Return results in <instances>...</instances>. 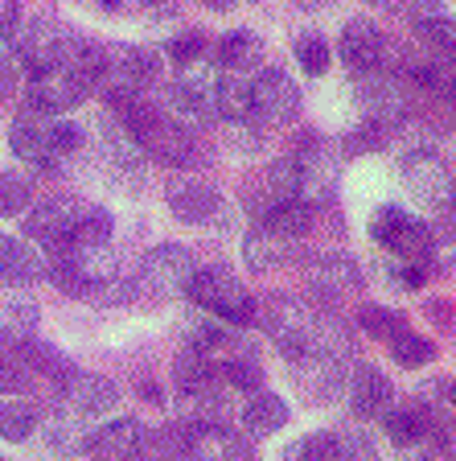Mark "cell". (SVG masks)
I'll use <instances>...</instances> for the list:
<instances>
[{
    "instance_id": "d590c367",
    "label": "cell",
    "mask_w": 456,
    "mask_h": 461,
    "mask_svg": "<svg viewBox=\"0 0 456 461\" xmlns=\"http://www.w3.org/2000/svg\"><path fill=\"white\" fill-rule=\"evenodd\" d=\"M387 346H390V358L399 366H407V371H419V366H428L432 358H436V346L424 334H416V330H399Z\"/></svg>"
},
{
    "instance_id": "db71d44e",
    "label": "cell",
    "mask_w": 456,
    "mask_h": 461,
    "mask_svg": "<svg viewBox=\"0 0 456 461\" xmlns=\"http://www.w3.org/2000/svg\"><path fill=\"white\" fill-rule=\"evenodd\" d=\"M292 5H296V9H304V13H313V9H321L325 0H292Z\"/></svg>"
},
{
    "instance_id": "681fc988",
    "label": "cell",
    "mask_w": 456,
    "mask_h": 461,
    "mask_svg": "<svg viewBox=\"0 0 456 461\" xmlns=\"http://www.w3.org/2000/svg\"><path fill=\"white\" fill-rule=\"evenodd\" d=\"M390 5H395V0H390ZM440 5H444V0H399V9L407 13V17H416V25L419 21H432V17H444Z\"/></svg>"
},
{
    "instance_id": "3957f363",
    "label": "cell",
    "mask_w": 456,
    "mask_h": 461,
    "mask_svg": "<svg viewBox=\"0 0 456 461\" xmlns=\"http://www.w3.org/2000/svg\"><path fill=\"white\" fill-rule=\"evenodd\" d=\"M91 91H95V83H91L83 70L54 62V67H46V70H33V78H29V86H25V112L67 115V112H75L78 104H86Z\"/></svg>"
},
{
    "instance_id": "9c48e42d",
    "label": "cell",
    "mask_w": 456,
    "mask_h": 461,
    "mask_svg": "<svg viewBox=\"0 0 456 461\" xmlns=\"http://www.w3.org/2000/svg\"><path fill=\"white\" fill-rule=\"evenodd\" d=\"M120 403V387L115 379L95 371H75L70 379L58 384V412H70L78 420H95V416H107Z\"/></svg>"
},
{
    "instance_id": "5b68a950",
    "label": "cell",
    "mask_w": 456,
    "mask_h": 461,
    "mask_svg": "<svg viewBox=\"0 0 456 461\" xmlns=\"http://www.w3.org/2000/svg\"><path fill=\"white\" fill-rule=\"evenodd\" d=\"M387 437L403 461H444V424L432 420L419 403L407 408H390L387 416Z\"/></svg>"
},
{
    "instance_id": "e575fe53",
    "label": "cell",
    "mask_w": 456,
    "mask_h": 461,
    "mask_svg": "<svg viewBox=\"0 0 456 461\" xmlns=\"http://www.w3.org/2000/svg\"><path fill=\"white\" fill-rule=\"evenodd\" d=\"M38 429V412L25 400H0V441H29Z\"/></svg>"
},
{
    "instance_id": "d6986e66",
    "label": "cell",
    "mask_w": 456,
    "mask_h": 461,
    "mask_svg": "<svg viewBox=\"0 0 456 461\" xmlns=\"http://www.w3.org/2000/svg\"><path fill=\"white\" fill-rule=\"evenodd\" d=\"M308 285H313L317 297H350L362 288V268L353 256H342V251H333V256H317L313 268H308Z\"/></svg>"
},
{
    "instance_id": "277c9868",
    "label": "cell",
    "mask_w": 456,
    "mask_h": 461,
    "mask_svg": "<svg viewBox=\"0 0 456 461\" xmlns=\"http://www.w3.org/2000/svg\"><path fill=\"white\" fill-rule=\"evenodd\" d=\"M371 235L374 243H382L387 251H395L407 264H428L436 251V230L424 219L407 214L403 206H379L371 214Z\"/></svg>"
},
{
    "instance_id": "ba28073f",
    "label": "cell",
    "mask_w": 456,
    "mask_h": 461,
    "mask_svg": "<svg viewBox=\"0 0 456 461\" xmlns=\"http://www.w3.org/2000/svg\"><path fill=\"white\" fill-rule=\"evenodd\" d=\"M193 272H198V259H193L190 248L161 243V248H152L140 259V288L152 293V297H177V293L190 288Z\"/></svg>"
},
{
    "instance_id": "60d3db41",
    "label": "cell",
    "mask_w": 456,
    "mask_h": 461,
    "mask_svg": "<svg viewBox=\"0 0 456 461\" xmlns=\"http://www.w3.org/2000/svg\"><path fill=\"white\" fill-rule=\"evenodd\" d=\"M419 38H424L432 50H436V54H440V62H448V67H456V21H448V17L419 21Z\"/></svg>"
},
{
    "instance_id": "44dd1931",
    "label": "cell",
    "mask_w": 456,
    "mask_h": 461,
    "mask_svg": "<svg viewBox=\"0 0 456 461\" xmlns=\"http://www.w3.org/2000/svg\"><path fill=\"white\" fill-rule=\"evenodd\" d=\"M144 437H148L144 424L124 416V420H112V424H103V429H95L91 453L103 461H136L144 453Z\"/></svg>"
},
{
    "instance_id": "f907efd6",
    "label": "cell",
    "mask_w": 456,
    "mask_h": 461,
    "mask_svg": "<svg viewBox=\"0 0 456 461\" xmlns=\"http://www.w3.org/2000/svg\"><path fill=\"white\" fill-rule=\"evenodd\" d=\"M21 25V0H0V41H9Z\"/></svg>"
},
{
    "instance_id": "1f68e13d",
    "label": "cell",
    "mask_w": 456,
    "mask_h": 461,
    "mask_svg": "<svg viewBox=\"0 0 456 461\" xmlns=\"http://www.w3.org/2000/svg\"><path fill=\"white\" fill-rule=\"evenodd\" d=\"M219 379H222V387H235V392H247V395H255L259 387H264V371H259V363H255V355L251 350H238V355H230V358H222L219 363Z\"/></svg>"
},
{
    "instance_id": "ab89813d",
    "label": "cell",
    "mask_w": 456,
    "mask_h": 461,
    "mask_svg": "<svg viewBox=\"0 0 456 461\" xmlns=\"http://www.w3.org/2000/svg\"><path fill=\"white\" fill-rule=\"evenodd\" d=\"M33 202V182L21 177V173L0 169V219H13Z\"/></svg>"
},
{
    "instance_id": "f546056e",
    "label": "cell",
    "mask_w": 456,
    "mask_h": 461,
    "mask_svg": "<svg viewBox=\"0 0 456 461\" xmlns=\"http://www.w3.org/2000/svg\"><path fill=\"white\" fill-rule=\"evenodd\" d=\"M91 437H95V432L86 429L78 416H70V412H58L54 420H49V429H46L49 449H54V453H70V457L91 453Z\"/></svg>"
},
{
    "instance_id": "94428289",
    "label": "cell",
    "mask_w": 456,
    "mask_h": 461,
    "mask_svg": "<svg viewBox=\"0 0 456 461\" xmlns=\"http://www.w3.org/2000/svg\"><path fill=\"white\" fill-rule=\"evenodd\" d=\"M0 461H4V457H0Z\"/></svg>"
},
{
    "instance_id": "7a4b0ae2",
    "label": "cell",
    "mask_w": 456,
    "mask_h": 461,
    "mask_svg": "<svg viewBox=\"0 0 456 461\" xmlns=\"http://www.w3.org/2000/svg\"><path fill=\"white\" fill-rule=\"evenodd\" d=\"M152 78H156V54H152V50H144V46H103L95 86L112 99V104H124V99L140 95Z\"/></svg>"
},
{
    "instance_id": "ee69618b",
    "label": "cell",
    "mask_w": 456,
    "mask_h": 461,
    "mask_svg": "<svg viewBox=\"0 0 456 461\" xmlns=\"http://www.w3.org/2000/svg\"><path fill=\"white\" fill-rule=\"evenodd\" d=\"M337 461H379V449L362 429L337 432Z\"/></svg>"
},
{
    "instance_id": "7c38bea8",
    "label": "cell",
    "mask_w": 456,
    "mask_h": 461,
    "mask_svg": "<svg viewBox=\"0 0 456 461\" xmlns=\"http://www.w3.org/2000/svg\"><path fill=\"white\" fill-rule=\"evenodd\" d=\"M296 169H300V198L308 206H321L325 198L333 194L337 185V157H333L329 140L321 136H304V144L296 149Z\"/></svg>"
},
{
    "instance_id": "7bdbcfd3",
    "label": "cell",
    "mask_w": 456,
    "mask_h": 461,
    "mask_svg": "<svg viewBox=\"0 0 456 461\" xmlns=\"http://www.w3.org/2000/svg\"><path fill=\"white\" fill-rule=\"evenodd\" d=\"M296 62L304 67V75H325L329 70V41L317 38V33H304L296 38Z\"/></svg>"
},
{
    "instance_id": "f6af8a7d",
    "label": "cell",
    "mask_w": 456,
    "mask_h": 461,
    "mask_svg": "<svg viewBox=\"0 0 456 461\" xmlns=\"http://www.w3.org/2000/svg\"><path fill=\"white\" fill-rule=\"evenodd\" d=\"M128 297H132V285H124L120 276H112V280H103V285L91 288L83 301H91V305H124Z\"/></svg>"
},
{
    "instance_id": "d4e9b609",
    "label": "cell",
    "mask_w": 456,
    "mask_h": 461,
    "mask_svg": "<svg viewBox=\"0 0 456 461\" xmlns=\"http://www.w3.org/2000/svg\"><path fill=\"white\" fill-rule=\"evenodd\" d=\"M214 112H219L227 124L251 120V75L219 70V83H214Z\"/></svg>"
},
{
    "instance_id": "7402d4cb",
    "label": "cell",
    "mask_w": 456,
    "mask_h": 461,
    "mask_svg": "<svg viewBox=\"0 0 456 461\" xmlns=\"http://www.w3.org/2000/svg\"><path fill=\"white\" fill-rule=\"evenodd\" d=\"M46 276V256L33 243H21L0 230V280L9 285H33Z\"/></svg>"
},
{
    "instance_id": "5bb4252c",
    "label": "cell",
    "mask_w": 456,
    "mask_h": 461,
    "mask_svg": "<svg viewBox=\"0 0 456 461\" xmlns=\"http://www.w3.org/2000/svg\"><path fill=\"white\" fill-rule=\"evenodd\" d=\"M67 33L70 29H62L49 17L25 21V25H17V33H13V54H17L29 70H46V67H54V62H62Z\"/></svg>"
},
{
    "instance_id": "6da1fadb",
    "label": "cell",
    "mask_w": 456,
    "mask_h": 461,
    "mask_svg": "<svg viewBox=\"0 0 456 461\" xmlns=\"http://www.w3.org/2000/svg\"><path fill=\"white\" fill-rule=\"evenodd\" d=\"M185 297H190L198 309L214 313L219 321H227V326H251L259 313L255 297H251L247 288L238 285L227 268H198L190 280V288H185Z\"/></svg>"
},
{
    "instance_id": "ffe728a7",
    "label": "cell",
    "mask_w": 456,
    "mask_h": 461,
    "mask_svg": "<svg viewBox=\"0 0 456 461\" xmlns=\"http://www.w3.org/2000/svg\"><path fill=\"white\" fill-rule=\"evenodd\" d=\"M190 461H255L251 437L235 432L230 424H210V429H193Z\"/></svg>"
},
{
    "instance_id": "603a6c76",
    "label": "cell",
    "mask_w": 456,
    "mask_h": 461,
    "mask_svg": "<svg viewBox=\"0 0 456 461\" xmlns=\"http://www.w3.org/2000/svg\"><path fill=\"white\" fill-rule=\"evenodd\" d=\"M222 70H235V75H255L259 62H264V38L255 29H230L227 38L214 50Z\"/></svg>"
},
{
    "instance_id": "680465c9",
    "label": "cell",
    "mask_w": 456,
    "mask_h": 461,
    "mask_svg": "<svg viewBox=\"0 0 456 461\" xmlns=\"http://www.w3.org/2000/svg\"><path fill=\"white\" fill-rule=\"evenodd\" d=\"M136 461H148V457H136Z\"/></svg>"
},
{
    "instance_id": "8d00e7d4",
    "label": "cell",
    "mask_w": 456,
    "mask_h": 461,
    "mask_svg": "<svg viewBox=\"0 0 456 461\" xmlns=\"http://www.w3.org/2000/svg\"><path fill=\"white\" fill-rule=\"evenodd\" d=\"M358 326H362V334H366V338L390 342L399 330H407V317H403L399 309H387V305H362Z\"/></svg>"
},
{
    "instance_id": "b9f144b4",
    "label": "cell",
    "mask_w": 456,
    "mask_h": 461,
    "mask_svg": "<svg viewBox=\"0 0 456 461\" xmlns=\"http://www.w3.org/2000/svg\"><path fill=\"white\" fill-rule=\"evenodd\" d=\"M165 58H169L177 70H185V67H193V62H201L206 58V38L201 33H177V38H169L165 41Z\"/></svg>"
},
{
    "instance_id": "30bf717a",
    "label": "cell",
    "mask_w": 456,
    "mask_h": 461,
    "mask_svg": "<svg viewBox=\"0 0 456 461\" xmlns=\"http://www.w3.org/2000/svg\"><path fill=\"white\" fill-rule=\"evenodd\" d=\"M83 206L86 202L78 198H49L41 206H33V214L25 219V235L29 243H38L41 251H62L75 243V227L83 219Z\"/></svg>"
},
{
    "instance_id": "2e32d148",
    "label": "cell",
    "mask_w": 456,
    "mask_h": 461,
    "mask_svg": "<svg viewBox=\"0 0 456 461\" xmlns=\"http://www.w3.org/2000/svg\"><path fill=\"white\" fill-rule=\"evenodd\" d=\"M165 202H169V211L177 214L181 222H210L222 206V194L214 182L198 177V173H185V177H173L169 182Z\"/></svg>"
},
{
    "instance_id": "d6a6232c",
    "label": "cell",
    "mask_w": 456,
    "mask_h": 461,
    "mask_svg": "<svg viewBox=\"0 0 456 461\" xmlns=\"http://www.w3.org/2000/svg\"><path fill=\"white\" fill-rule=\"evenodd\" d=\"M29 384H33V366H29L21 342H4L0 346V392L17 395V392H25Z\"/></svg>"
},
{
    "instance_id": "c3c4849f",
    "label": "cell",
    "mask_w": 456,
    "mask_h": 461,
    "mask_svg": "<svg viewBox=\"0 0 456 461\" xmlns=\"http://www.w3.org/2000/svg\"><path fill=\"white\" fill-rule=\"evenodd\" d=\"M17 75H21V58L13 54H0V104L4 99H13V91H17Z\"/></svg>"
},
{
    "instance_id": "74e56055",
    "label": "cell",
    "mask_w": 456,
    "mask_h": 461,
    "mask_svg": "<svg viewBox=\"0 0 456 461\" xmlns=\"http://www.w3.org/2000/svg\"><path fill=\"white\" fill-rule=\"evenodd\" d=\"M284 461H337V432H304L284 449Z\"/></svg>"
},
{
    "instance_id": "f35d334b",
    "label": "cell",
    "mask_w": 456,
    "mask_h": 461,
    "mask_svg": "<svg viewBox=\"0 0 456 461\" xmlns=\"http://www.w3.org/2000/svg\"><path fill=\"white\" fill-rule=\"evenodd\" d=\"M395 136H399V124H387V120H366V124H358L350 132L345 149H350V153H379V149H387Z\"/></svg>"
},
{
    "instance_id": "11a10c76",
    "label": "cell",
    "mask_w": 456,
    "mask_h": 461,
    "mask_svg": "<svg viewBox=\"0 0 456 461\" xmlns=\"http://www.w3.org/2000/svg\"><path fill=\"white\" fill-rule=\"evenodd\" d=\"M448 214L456 219V182H452V202H448Z\"/></svg>"
},
{
    "instance_id": "f5cc1de1",
    "label": "cell",
    "mask_w": 456,
    "mask_h": 461,
    "mask_svg": "<svg viewBox=\"0 0 456 461\" xmlns=\"http://www.w3.org/2000/svg\"><path fill=\"white\" fill-rule=\"evenodd\" d=\"M201 5H206L210 13H227L230 5H238V0H201Z\"/></svg>"
},
{
    "instance_id": "52a82bcc",
    "label": "cell",
    "mask_w": 456,
    "mask_h": 461,
    "mask_svg": "<svg viewBox=\"0 0 456 461\" xmlns=\"http://www.w3.org/2000/svg\"><path fill=\"white\" fill-rule=\"evenodd\" d=\"M264 326H267V338L284 350V358H296V355H304L308 346H313V338H317V313L304 301H296V297H272L267 301V309H264Z\"/></svg>"
},
{
    "instance_id": "836d02e7",
    "label": "cell",
    "mask_w": 456,
    "mask_h": 461,
    "mask_svg": "<svg viewBox=\"0 0 456 461\" xmlns=\"http://www.w3.org/2000/svg\"><path fill=\"white\" fill-rule=\"evenodd\" d=\"M112 235H115V219L107 206H83V219L75 227V243L83 248H112Z\"/></svg>"
},
{
    "instance_id": "4fadbf2b",
    "label": "cell",
    "mask_w": 456,
    "mask_h": 461,
    "mask_svg": "<svg viewBox=\"0 0 456 461\" xmlns=\"http://www.w3.org/2000/svg\"><path fill=\"white\" fill-rule=\"evenodd\" d=\"M288 363H292V379L304 387L308 400H333L345 384V358L329 355L321 346H308L304 355L288 358Z\"/></svg>"
},
{
    "instance_id": "4dcf8cb0",
    "label": "cell",
    "mask_w": 456,
    "mask_h": 461,
    "mask_svg": "<svg viewBox=\"0 0 456 461\" xmlns=\"http://www.w3.org/2000/svg\"><path fill=\"white\" fill-rule=\"evenodd\" d=\"M41 321V309L33 297H4L0 301V334L21 342V338H33Z\"/></svg>"
},
{
    "instance_id": "484cf974",
    "label": "cell",
    "mask_w": 456,
    "mask_h": 461,
    "mask_svg": "<svg viewBox=\"0 0 456 461\" xmlns=\"http://www.w3.org/2000/svg\"><path fill=\"white\" fill-rule=\"evenodd\" d=\"M284 424H288V403L280 400L276 392L259 387L247 400V408H243V429H247L251 437H272V432H280Z\"/></svg>"
},
{
    "instance_id": "f1b7e54d",
    "label": "cell",
    "mask_w": 456,
    "mask_h": 461,
    "mask_svg": "<svg viewBox=\"0 0 456 461\" xmlns=\"http://www.w3.org/2000/svg\"><path fill=\"white\" fill-rule=\"evenodd\" d=\"M313 211L317 206H308L304 198H288V202H280V206H272V211L264 214V227H272L276 235H284V240H292V243H300L308 230H313Z\"/></svg>"
},
{
    "instance_id": "ac0fdd59",
    "label": "cell",
    "mask_w": 456,
    "mask_h": 461,
    "mask_svg": "<svg viewBox=\"0 0 456 461\" xmlns=\"http://www.w3.org/2000/svg\"><path fill=\"white\" fill-rule=\"evenodd\" d=\"M350 408L362 420H379V416H387L395 408V387H390V379L379 366L358 363L350 371Z\"/></svg>"
},
{
    "instance_id": "9f6ffc18",
    "label": "cell",
    "mask_w": 456,
    "mask_h": 461,
    "mask_svg": "<svg viewBox=\"0 0 456 461\" xmlns=\"http://www.w3.org/2000/svg\"><path fill=\"white\" fill-rule=\"evenodd\" d=\"M371 5H390V0H371Z\"/></svg>"
},
{
    "instance_id": "4316f807",
    "label": "cell",
    "mask_w": 456,
    "mask_h": 461,
    "mask_svg": "<svg viewBox=\"0 0 456 461\" xmlns=\"http://www.w3.org/2000/svg\"><path fill=\"white\" fill-rule=\"evenodd\" d=\"M190 445H193V429L185 420L165 424V429H152L144 437V453L148 461H190Z\"/></svg>"
},
{
    "instance_id": "8992f818",
    "label": "cell",
    "mask_w": 456,
    "mask_h": 461,
    "mask_svg": "<svg viewBox=\"0 0 456 461\" xmlns=\"http://www.w3.org/2000/svg\"><path fill=\"white\" fill-rule=\"evenodd\" d=\"M300 112V91L276 67H264L251 75V120L259 128H284Z\"/></svg>"
},
{
    "instance_id": "bcb514c9",
    "label": "cell",
    "mask_w": 456,
    "mask_h": 461,
    "mask_svg": "<svg viewBox=\"0 0 456 461\" xmlns=\"http://www.w3.org/2000/svg\"><path fill=\"white\" fill-rule=\"evenodd\" d=\"M230 144L235 149H243V153H255L259 144H264V128L255 124V120H238V124H230Z\"/></svg>"
},
{
    "instance_id": "83f0119b",
    "label": "cell",
    "mask_w": 456,
    "mask_h": 461,
    "mask_svg": "<svg viewBox=\"0 0 456 461\" xmlns=\"http://www.w3.org/2000/svg\"><path fill=\"white\" fill-rule=\"evenodd\" d=\"M173 384H177V395L190 392H206V387H219V363L198 350H181V358L173 363Z\"/></svg>"
},
{
    "instance_id": "cb8c5ba5",
    "label": "cell",
    "mask_w": 456,
    "mask_h": 461,
    "mask_svg": "<svg viewBox=\"0 0 456 461\" xmlns=\"http://www.w3.org/2000/svg\"><path fill=\"white\" fill-rule=\"evenodd\" d=\"M292 251H296V243L284 240V235H276V230L264 227V222H255V227L247 230V240H243V259H247L251 272L280 268V264H284Z\"/></svg>"
},
{
    "instance_id": "816d5d0a",
    "label": "cell",
    "mask_w": 456,
    "mask_h": 461,
    "mask_svg": "<svg viewBox=\"0 0 456 461\" xmlns=\"http://www.w3.org/2000/svg\"><path fill=\"white\" fill-rule=\"evenodd\" d=\"M444 461H456V420L444 424Z\"/></svg>"
},
{
    "instance_id": "6f0895ef",
    "label": "cell",
    "mask_w": 456,
    "mask_h": 461,
    "mask_svg": "<svg viewBox=\"0 0 456 461\" xmlns=\"http://www.w3.org/2000/svg\"><path fill=\"white\" fill-rule=\"evenodd\" d=\"M452 400H456V384H452Z\"/></svg>"
},
{
    "instance_id": "91938a15",
    "label": "cell",
    "mask_w": 456,
    "mask_h": 461,
    "mask_svg": "<svg viewBox=\"0 0 456 461\" xmlns=\"http://www.w3.org/2000/svg\"><path fill=\"white\" fill-rule=\"evenodd\" d=\"M95 461H103V457H95Z\"/></svg>"
},
{
    "instance_id": "8fae6325",
    "label": "cell",
    "mask_w": 456,
    "mask_h": 461,
    "mask_svg": "<svg viewBox=\"0 0 456 461\" xmlns=\"http://www.w3.org/2000/svg\"><path fill=\"white\" fill-rule=\"evenodd\" d=\"M452 173L448 165L440 161L432 149H411L403 157V185L411 190V198H419L424 206L432 211H448V202H452Z\"/></svg>"
},
{
    "instance_id": "7dc6e473",
    "label": "cell",
    "mask_w": 456,
    "mask_h": 461,
    "mask_svg": "<svg viewBox=\"0 0 456 461\" xmlns=\"http://www.w3.org/2000/svg\"><path fill=\"white\" fill-rule=\"evenodd\" d=\"M78 144H83V128L70 124V120H58V115H54V149H58V157H70Z\"/></svg>"
},
{
    "instance_id": "9a60e30c",
    "label": "cell",
    "mask_w": 456,
    "mask_h": 461,
    "mask_svg": "<svg viewBox=\"0 0 456 461\" xmlns=\"http://www.w3.org/2000/svg\"><path fill=\"white\" fill-rule=\"evenodd\" d=\"M13 153L21 157L25 165H38V169H54L62 157L54 149V115H38V112H21L13 120L9 132Z\"/></svg>"
},
{
    "instance_id": "e0dca14e",
    "label": "cell",
    "mask_w": 456,
    "mask_h": 461,
    "mask_svg": "<svg viewBox=\"0 0 456 461\" xmlns=\"http://www.w3.org/2000/svg\"><path fill=\"white\" fill-rule=\"evenodd\" d=\"M337 54H342V62L353 75H374V70L382 67V58H387V38H382V29L374 25V21L358 17L342 29Z\"/></svg>"
}]
</instances>
